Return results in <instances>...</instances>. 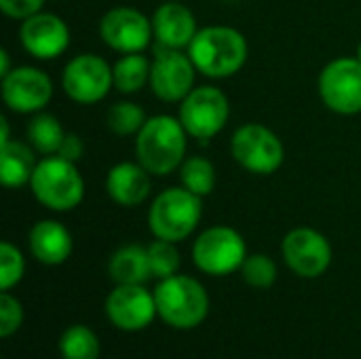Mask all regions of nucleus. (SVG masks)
<instances>
[{
  "mask_svg": "<svg viewBox=\"0 0 361 359\" xmlns=\"http://www.w3.org/2000/svg\"><path fill=\"white\" fill-rule=\"evenodd\" d=\"M186 129L178 116L154 114L135 135L137 163L157 178L178 171L186 159Z\"/></svg>",
  "mask_w": 361,
  "mask_h": 359,
  "instance_id": "f257e3e1",
  "label": "nucleus"
},
{
  "mask_svg": "<svg viewBox=\"0 0 361 359\" xmlns=\"http://www.w3.org/2000/svg\"><path fill=\"white\" fill-rule=\"evenodd\" d=\"M197 72L222 80L235 76L247 61V40L231 25H205L186 49Z\"/></svg>",
  "mask_w": 361,
  "mask_h": 359,
  "instance_id": "f03ea898",
  "label": "nucleus"
},
{
  "mask_svg": "<svg viewBox=\"0 0 361 359\" xmlns=\"http://www.w3.org/2000/svg\"><path fill=\"white\" fill-rule=\"evenodd\" d=\"M30 190L42 207L63 214L76 209L82 203L85 178L76 163L53 154L38 161L30 180Z\"/></svg>",
  "mask_w": 361,
  "mask_h": 359,
  "instance_id": "7ed1b4c3",
  "label": "nucleus"
},
{
  "mask_svg": "<svg viewBox=\"0 0 361 359\" xmlns=\"http://www.w3.org/2000/svg\"><path fill=\"white\" fill-rule=\"evenodd\" d=\"M154 300L159 317L176 330L197 328L209 313V294L203 284L182 273L161 279L154 288Z\"/></svg>",
  "mask_w": 361,
  "mask_h": 359,
  "instance_id": "20e7f679",
  "label": "nucleus"
},
{
  "mask_svg": "<svg viewBox=\"0 0 361 359\" xmlns=\"http://www.w3.org/2000/svg\"><path fill=\"white\" fill-rule=\"evenodd\" d=\"M203 218V197L188 188L171 186L152 199L148 209V229L157 239L180 243L188 239Z\"/></svg>",
  "mask_w": 361,
  "mask_h": 359,
  "instance_id": "39448f33",
  "label": "nucleus"
},
{
  "mask_svg": "<svg viewBox=\"0 0 361 359\" xmlns=\"http://www.w3.org/2000/svg\"><path fill=\"white\" fill-rule=\"evenodd\" d=\"M231 154L239 167L254 176H271L286 161L281 138L262 123H245L231 138Z\"/></svg>",
  "mask_w": 361,
  "mask_h": 359,
  "instance_id": "423d86ee",
  "label": "nucleus"
},
{
  "mask_svg": "<svg viewBox=\"0 0 361 359\" xmlns=\"http://www.w3.org/2000/svg\"><path fill=\"white\" fill-rule=\"evenodd\" d=\"M247 258V245L241 233L233 226H209L192 243L195 267L212 277H226L241 271Z\"/></svg>",
  "mask_w": 361,
  "mask_h": 359,
  "instance_id": "0eeeda50",
  "label": "nucleus"
},
{
  "mask_svg": "<svg viewBox=\"0 0 361 359\" xmlns=\"http://www.w3.org/2000/svg\"><path fill=\"white\" fill-rule=\"evenodd\" d=\"M231 104L222 89L214 85L195 87L182 102L178 110V118L184 125L190 138L199 142H207L216 138L228 123Z\"/></svg>",
  "mask_w": 361,
  "mask_h": 359,
  "instance_id": "6e6552de",
  "label": "nucleus"
},
{
  "mask_svg": "<svg viewBox=\"0 0 361 359\" xmlns=\"http://www.w3.org/2000/svg\"><path fill=\"white\" fill-rule=\"evenodd\" d=\"M112 87H114L112 66L95 53H80L72 57L61 72L63 93L74 104L80 106L99 104L110 93Z\"/></svg>",
  "mask_w": 361,
  "mask_h": 359,
  "instance_id": "1a4fd4ad",
  "label": "nucleus"
},
{
  "mask_svg": "<svg viewBox=\"0 0 361 359\" xmlns=\"http://www.w3.org/2000/svg\"><path fill=\"white\" fill-rule=\"evenodd\" d=\"M317 91L326 108L353 116L361 112V61L357 57L332 59L317 78Z\"/></svg>",
  "mask_w": 361,
  "mask_h": 359,
  "instance_id": "9d476101",
  "label": "nucleus"
},
{
  "mask_svg": "<svg viewBox=\"0 0 361 359\" xmlns=\"http://www.w3.org/2000/svg\"><path fill=\"white\" fill-rule=\"evenodd\" d=\"M197 68L182 49L157 47L150 70V91L157 99L165 104H180L195 89Z\"/></svg>",
  "mask_w": 361,
  "mask_h": 359,
  "instance_id": "9b49d317",
  "label": "nucleus"
},
{
  "mask_svg": "<svg viewBox=\"0 0 361 359\" xmlns=\"http://www.w3.org/2000/svg\"><path fill=\"white\" fill-rule=\"evenodd\" d=\"M99 38L121 55L144 53L152 38V17L133 6H114L99 19Z\"/></svg>",
  "mask_w": 361,
  "mask_h": 359,
  "instance_id": "f8f14e48",
  "label": "nucleus"
},
{
  "mask_svg": "<svg viewBox=\"0 0 361 359\" xmlns=\"http://www.w3.org/2000/svg\"><path fill=\"white\" fill-rule=\"evenodd\" d=\"M281 256L294 275L305 279H315L330 269L332 245L324 233L311 226H298L283 237Z\"/></svg>",
  "mask_w": 361,
  "mask_h": 359,
  "instance_id": "ddd939ff",
  "label": "nucleus"
},
{
  "mask_svg": "<svg viewBox=\"0 0 361 359\" xmlns=\"http://www.w3.org/2000/svg\"><path fill=\"white\" fill-rule=\"evenodd\" d=\"M2 99L17 114L42 112L53 97L51 76L34 66H15L2 76Z\"/></svg>",
  "mask_w": 361,
  "mask_h": 359,
  "instance_id": "4468645a",
  "label": "nucleus"
},
{
  "mask_svg": "<svg viewBox=\"0 0 361 359\" xmlns=\"http://www.w3.org/2000/svg\"><path fill=\"white\" fill-rule=\"evenodd\" d=\"M106 315L118 330L140 332L148 328L154 317H159L154 292H150L142 284L114 286V290L106 298Z\"/></svg>",
  "mask_w": 361,
  "mask_h": 359,
  "instance_id": "2eb2a0df",
  "label": "nucleus"
},
{
  "mask_svg": "<svg viewBox=\"0 0 361 359\" xmlns=\"http://www.w3.org/2000/svg\"><path fill=\"white\" fill-rule=\"evenodd\" d=\"M19 42L34 59H57L70 47V28L59 15L40 11L21 21Z\"/></svg>",
  "mask_w": 361,
  "mask_h": 359,
  "instance_id": "dca6fc26",
  "label": "nucleus"
},
{
  "mask_svg": "<svg viewBox=\"0 0 361 359\" xmlns=\"http://www.w3.org/2000/svg\"><path fill=\"white\" fill-rule=\"evenodd\" d=\"M152 32L157 47L184 51L199 32L197 17L186 4L178 0H165L152 13Z\"/></svg>",
  "mask_w": 361,
  "mask_h": 359,
  "instance_id": "f3484780",
  "label": "nucleus"
},
{
  "mask_svg": "<svg viewBox=\"0 0 361 359\" xmlns=\"http://www.w3.org/2000/svg\"><path fill=\"white\" fill-rule=\"evenodd\" d=\"M152 176L137 161H121L106 176V193L121 207H137L152 193Z\"/></svg>",
  "mask_w": 361,
  "mask_h": 359,
  "instance_id": "a211bd4d",
  "label": "nucleus"
},
{
  "mask_svg": "<svg viewBox=\"0 0 361 359\" xmlns=\"http://www.w3.org/2000/svg\"><path fill=\"white\" fill-rule=\"evenodd\" d=\"M27 245L38 262L47 267H57L70 258L74 241L66 224L57 220H40L30 229Z\"/></svg>",
  "mask_w": 361,
  "mask_h": 359,
  "instance_id": "6ab92c4d",
  "label": "nucleus"
},
{
  "mask_svg": "<svg viewBox=\"0 0 361 359\" xmlns=\"http://www.w3.org/2000/svg\"><path fill=\"white\" fill-rule=\"evenodd\" d=\"M36 150L19 140H8L0 144V180L6 188L30 186L34 169L38 165Z\"/></svg>",
  "mask_w": 361,
  "mask_h": 359,
  "instance_id": "aec40b11",
  "label": "nucleus"
},
{
  "mask_svg": "<svg viewBox=\"0 0 361 359\" xmlns=\"http://www.w3.org/2000/svg\"><path fill=\"white\" fill-rule=\"evenodd\" d=\"M108 273L110 279L116 286L129 284H146L152 277L150 271V260H148V250L144 245H123L118 248L108 262Z\"/></svg>",
  "mask_w": 361,
  "mask_h": 359,
  "instance_id": "412c9836",
  "label": "nucleus"
},
{
  "mask_svg": "<svg viewBox=\"0 0 361 359\" xmlns=\"http://www.w3.org/2000/svg\"><path fill=\"white\" fill-rule=\"evenodd\" d=\"M152 61L144 53H125L112 63L114 89L123 95H131L148 87Z\"/></svg>",
  "mask_w": 361,
  "mask_h": 359,
  "instance_id": "4be33fe9",
  "label": "nucleus"
},
{
  "mask_svg": "<svg viewBox=\"0 0 361 359\" xmlns=\"http://www.w3.org/2000/svg\"><path fill=\"white\" fill-rule=\"evenodd\" d=\"M25 138H27V144L36 152H40L44 157H53L59 152L66 131L55 114H49L42 110V112L32 114V118L25 127Z\"/></svg>",
  "mask_w": 361,
  "mask_h": 359,
  "instance_id": "5701e85b",
  "label": "nucleus"
},
{
  "mask_svg": "<svg viewBox=\"0 0 361 359\" xmlns=\"http://www.w3.org/2000/svg\"><path fill=\"white\" fill-rule=\"evenodd\" d=\"M178 174H180V184L199 197L212 195L216 188V182H218V174H216L214 163L201 154L186 157L178 169Z\"/></svg>",
  "mask_w": 361,
  "mask_h": 359,
  "instance_id": "b1692460",
  "label": "nucleus"
},
{
  "mask_svg": "<svg viewBox=\"0 0 361 359\" xmlns=\"http://www.w3.org/2000/svg\"><path fill=\"white\" fill-rule=\"evenodd\" d=\"M59 353L63 359H99L102 345L89 326L76 324L63 330L59 339Z\"/></svg>",
  "mask_w": 361,
  "mask_h": 359,
  "instance_id": "393cba45",
  "label": "nucleus"
},
{
  "mask_svg": "<svg viewBox=\"0 0 361 359\" xmlns=\"http://www.w3.org/2000/svg\"><path fill=\"white\" fill-rule=\"evenodd\" d=\"M146 121H148L146 110L140 104L129 102V99H123V102L112 104L108 108V112H106V125H108V129L114 135H121V138L137 135L140 129L146 125Z\"/></svg>",
  "mask_w": 361,
  "mask_h": 359,
  "instance_id": "a878e982",
  "label": "nucleus"
},
{
  "mask_svg": "<svg viewBox=\"0 0 361 359\" xmlns=\"http://www.w3.org/2000/svg\"><path fill=\"white\" fill-rule=\"evenodd\" d=\"M146 250H148L150 271H152L154 279L161 281V279H167L171 275H178L182 258H180V252H178L176 243L154 237V241L150 245H146Z\"/></svg>",
  "mask_w": 361,
  "mask_h": 359,
  "instance_id": "bb28decb",
  "label": "nucleus"
},
{
  "mask_svg": "<svg viewBox=\"0 0 361 359\" xmlns=\"http://www.w3.org/2000/svg\"><path fill=\"white\" fill-rule=\"evenodd\" d=\"M243 281L256 290H267L277 281V264L267 254H252L241 267Z\"/></svg>",
  "mask_w": 361,
  "mask_h": 359,
  "instance_id": "cd10ccee",
  "label": "nucleus"
},
{
  "mask_svg": "<svg viewBox=\"0 0 361 359\" xmlns=\"http://www.w3.org/2000/svg\"><path fill=\"white\" fill-rule=\"evenodd\" d=\"M25 273V260L17 245L11 241L0 243V292H11Z\"/></svg>",
  "mask_w": 361,
  "mask_h": 359,
  "instance_id": "c85d7f7f",
  "label": "nucleus"
},
{
  "mask_svg": "<svg viewBox=\"0 0 361 359\" xmlns=\"http://www.w3.org/2000/svg\"><path fill=\"white\" fill-rule=\"evenodd\" d=\"M23 324V307L8 292H0V336H13Z\"/></svg>",
  "mask_w": 361,
  "mask_h": 359,
  "instance_id": "c756f323",
  "label": "nucleus"
},
{
  "mask_svg": "<svg viewBox=\"0 0 361 359\" xmlns=\"http://www.w3.org/2000/svg\"><path fill=\"white\" fill-rule=\"evenodd\" d=\"M44 6V0H0V11L11 19H27L36 13H40Z\"/></svg>",
  "mask_w": 361,
  "mask_h": 359,
  "instance_id": "7c9ffc66",
  "label": "nucleus"
},
{
  "mask_svg": "<svg viewBox=\"0 0 361 359\" xmlns=\"http://www.w3.org/2000/svg\"><path fill=\"white\" fill-rule=\"evenodd\" d=\"M57 154L63 157V159H68V161H72V163H78L82 159V154H85V142L80 140L78 133L68 131L66 138H63V142H61V146H59V152Z\"/></svg>",
  "mask_w": 361,
  "mask_h": 359,
  "instance_id": "2f4dec72",
  "label": "nucleus"
},
{
  "mask_svg": "<svg viewBox=\"0 0 361 359\" xmlns=\"http://www.w3.org/2000/svg\"><path fill=\"white\" fill-rule=\"evenodd\" d=\"M13 68H11V59H8V51L6 49H2L0 51V78L4 76V74H8Z\"/></svg>",
  "mask_w": 361,
  "mask_h": 359,
  "instance_id": "473e14b6",
  "label": "nucleus"
},
{
  "mask_svg": "<svg viewBox=\"0 0 361 359\" xmlns=\"http://www.w3.org/2000/svg\"><path fill=\"white\" fill-rule=\"evenodd\" d=\"M0 127H2V131H0V144H4V142L11 140V133H8V118H6V116H0Z\"/></svg>",
  "mask_w": 361,
  "mask_h": 359,
  "instance_id": "72a5a7b5",
  "label": "nucleus"
},
{
  "mask_svg": "<svg viewBox=\"0 0 361 359\" xmlns=\"http://www.w3.org/2000/svg\"><path fill=\"white\" fill-rule=\"evenodd\" d=\"M355 57L361 61V42H360V47H357V55H355Z\"/></svg>",
  "mask_w": 361,
  "mask_h": 359,
  "instance_id": "f704fd0d",
  "label": "nucleus"
},
{
  "mask_svg": "<svg viewBox=\"0 0 361 359\" xmlns=\"http://www.w3.org/2000/svg\"><path fill=\"white\" fill-rule=\"evenodd\" d=\"M228 2H233V0H228Z\"/></svg>",
  "mask_w": 361,
  "mask_h": 359,
  "instance_id": "c9c22d12",
  "label": "nucleus"
}]
</instances>
